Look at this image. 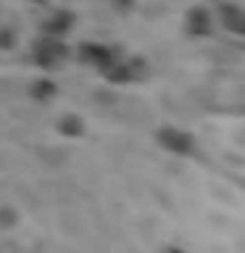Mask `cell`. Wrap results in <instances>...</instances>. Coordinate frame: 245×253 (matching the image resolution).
I'll use <instances>...</instances> for the list:
<instances>
[{
    "mask_svg": "<svg viewBox=\"0 0 245 253\" xmlns=\"http://www.w3.org/2000/svg\"><path fill=\"white\" fill-rule=\"evenodd\" d=\"M156 140L161 142V148H166L169 153H177V156H187V153H193V148H195L193 137L182 129H174V126H161L156 134Z\"/></svg>",
    "mask_w": 245,
    "mask_h": 253,
    "instance_id": "1",
    "label": "cell"
},
{
    "mask_svg": "<svg viewBox=\"0 0 245 253\" xmlns=\"http://www.w3.org/2000/svg\"><path fill=\"white\" fill-rule=\"evenodd\" d=\"M37 61H40V66H47V69H53V66H58V63L66 58V45L58 42V40H42V42L37 45Z\"/></svg>",
    "mask_w": 245,
    "mask_h": 253,
    "instance_id": "2",
    "label": "cell"
},
{
    "mask_svg": "<svg viewBox=\"0 0 245 253\" xmlns=\"http://www.w3.org/2000/svg\"><path fill=\"white\" fill-rule=\"evenodd\" d=\"M187 29L193 32V35H208V29H211V19H208V13L203 11V8H195L193 13H190V19H187Z\"/></svg>",
    "mask_w": 245,
    "mask_h": 253,
    "instance_id": "3",
    "label": "cell"
},
{
    "mask_svg": "<svg viewBox=\"0 0 245 253\" xmlns=\"http://www.w3.org/2000/svg\"><path fill=\"white\" fill-rule=\"evenodd\" d=\"M58 132L63 134V137H79V134L84 132V122L79 116L69 114V116H63L58 122Z\"/></svg>",
    "mask_w": 245,
    "mask_h": 253,
    "instance_id": "4",
    "label": "cell"
},
{
    "mask_svg": "<svg viewBox=\"0 0 245 253\" xmlns=\"http://www.w3.org/2000/svg\"><path fill=\"white\" fill-rule=\"evenodd\" d=\"M32 98L35 100H47V98H53L55 95V84L50 82V79H40V82L32 84Z\"/></svg>",
    "mask_w": 245,
    "mask_h": 253,
    "instance_id": "5",
    "label": "cell"
},
{
    "mask_svg": "<svg viewBox=\"0 0 245 253\" xmlns=\"http://www.w3.org/2000/svg\"><path fill=\"white\" fill-rule=\"evenodd\" d=\"M66 29H69V16L66 13L53 16L50 24H47V32H50V35H61V32H66Z\"/></svg>",
    "mask_w": 245,
    "mask_h": 253,
    "instance_id": "6",
    "label": "cell"
},
{
    "mask_svg": "<svg viewBox=\"0 0 245 253\" xmlns=\"http://www.w3.org/2000/svg\"><path fill=\"white\" fill-rule=\"evenodd\" d=\"M240 11H235V8H227V27L229 29H235V32H240L243 29V24H240Z\"/></svg>",
    "mask_w": 245,
    "mask_h": 253,
    "instance_id": "7",
    "label": "cell"
},
{
    "mask_svg": "<svg viewBox=\"0 0 245 253\" xmlns=\"http://www.w3.org/2000/svg\"><path fill=\"white\" fill-rule=\"evenodd\" d=\"M0 221H3V224H13V221H16L13 211L11 209H0Z\"/></svg>",
    "mask_w": 245,
    "mask_h": 253,
    "instance_id": "8",
    "label": "cell"
},
{
    "mask_svg": "<svg viewBox=\"0 0 245 253\" xmlns=\"http://www.w3.org/2000/svg\"><path fill=\"white\" fill-rule=\"evenodd\" d=\"M166 253H185L182 248H166Z\"/></svg>",
    "mask_w": 245,
    "mask_h": 253,
    "instance_id": "9",
    "label": "cell"
}]
</instances>
